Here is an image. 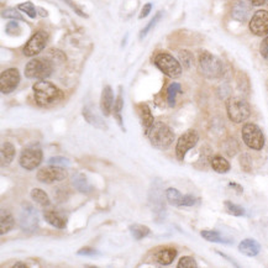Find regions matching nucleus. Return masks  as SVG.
Returning a JSON list of instances; mask_svg holds the SVG:
<instances>
[{
	"mask_svg": "<svg viewBox=\"0 0 268 268\" xmlns=\"http://www.w3.org/2000/svg\"><path fill=\"white\" fill-rule=\"evenodd\" d=\"M210 166H211L212 170L218 173H228L230 171L231 166L229 164V161L226 158H224L223 156H214L210 159Z\"/></svg>",
	"mask_w": 268,
	"mask_h": 268,
	"instance_id": "obj_21",
	"label": "nucleus"
},
{
	"mask_svg": "<svg viewBox=\"0 0 268 268\" xmlns=\"http://www.w3.org/2000/svg\"><path fill=\"white\" fill-rule=\"evenodd\" d=\"M259 52H261V56L263 57L264 60L268 61V36H266V37L263 38V41L261 42Z\"/></svg>",
	"mask_w": 268,
	"mask_h": 268,
	"instance_id": "obj_42",
	"label": "nucleus"
},
{
	"mask_svg": "<svg viewBox=\"0 0 268 268\" xmlns=\"http://www.w3.org/2000/svg\"><path fill=\"white\" fill-rule=\"evenodd\" d=\"M177 267L178 268H195V267H198V264L193 257L184 256V257H182L181 259H179L178 266Z\"/></svg>",
	"mask_w": 268,
	"mask_h": 268,
	"instance_id": "obj_36",
	"label": "nucleus"
},
{
	"mask_svg": "<svg viewBox=\"0 0 268 268\" xmlns=\"http://www.w3.org/2000/svg\"><path fill=\"white\" fill-rule=\"evenodd\" d=\"M35 100L40 106H48V105L59 103L63 99L62 90L59 89L52 83L40 79L32 85Z\"/></svg>",
	"mask_w": 268,
	"mask_h": 268,
	"instance_id": "obj_1",
	"label": "nucleus"
},
{
	"mask_svg": "<svg viewBox=\"0 0 268 268\" xmlns=\"http://www.w3.org/2000/svg\"><path fill=\"white\" fill-rule=\"evenodd\" d=\"M53 72V63L47 59H34L25 67V76L30 79H46Z\"/></svg>",
	"mask_w": 268,
	"mask_h": 268,
	"instance_id": "obj_6",
	"label": "nucleus"
},
{
	"mask_svg": "<svg viewBox=\"0 0 268 268\" xmlns=\"http://www.w3.org/2000/svg\"><path fill=\"white\" fill-rule=\"evenodd\" d=\"M15 157V147L13 143L4 142L2 146V165L9 166Z\"/></svg>",
	"mask_w": 268,
	"mask_h": 268,
	"instance_id": "obj_23",
	"label": "nucleus"
},
{
	"mask_svg": "<svg viewBox=\"0 0 268 268\" xmlns=\"http://www.w3.org/2000/svg\"><path fill=\"white\" fill-rule=\"evenodd\" d=\"M67 177V171L63 167H59V166H51L48 167L41 168L37 172V178L38 182L45 184H52L55 182H61Z\"/></svg>",
	"mask_w": 268,
	"mask_h": 268,
	"instance_id": "obj_11",
	"label": "nucleus"
},
{
	"mask_svg": "<svg viewBox=\"0 0 268 268\" xmlns=\"http://www.w3.org/2000/svg\"><path fill=\"white\" fill-rule=\"evenodd\" d=\"M137 113H139L140 121H141V125H142L143 132H145V135H147L154 124V119L151 113V109L148 108V105L140 104L139 106H137Z\"/></svg>",
	"mask_w": 268,
	"mask_h": 268,
	"instance_id": "obj_16",
	"label": "nucleus"
},
{
	"mask_svg": "<svg viewBox=\"0 0 268 268\" xmlns=\"http://www.w3.org/2000/svg\"><path fill=\"white\" fill-rule=\"evenodd\" d=\"M15 225L13 215L8 211H2V220H0V234L4 235L9 233Z\"/></svg>",
	"mask_w": 268,
	"mask_h": 268,
	"instance_id": "obj_25",
	"label": "nucleus"
},
{
	"mask_svg": "<svg viewBox=\"0 0 268 268\" xmlns=\"http://www.w3.org/2000/svg\"><path fill=\"white\" fill-rule=\"evenodd\" d=\"M20 83V73L18 68H9L2 72L0 76V90L3 94H9L18 88Z\"/></svg>",
	"mask_w": 268,
	"mask_h": 268,
	"instance_id": "obj_13",
	"label": "nucleus"
},
{
	"mask_svg": "<svg viewBox=\"0 0 268 268\" xmlns=\"http://www.w3.org/2000/svg\"><path fill=\"white\" fill-rule=\"evenodd\" d=\"M62 2L65 3V4H67L68 7H70L71 9L73 10V12L77 14V15H79V16H81V18H88L87 14H85L84 12H83V10L81 9V8H79L78 5H77L74 2H72V0H62Z\"/></svg>",
	"mask_w": 268,
	"mask_h": 268,
	"instance_id": "obj_40",
	"label": "nucleus"
},
{
	"mask_svg": "<svg viewBox=\"0 0 268 268\" xmlns=\"http://www.w3.org/2000/svg\"><path fill=\"white\" fill-rule=\"evenodd\" d=\"M14 268H19V267H23V268H26L27 266H26V264H25V263H21V262H18V263H15V264H14V266H13Z\"/></svg>",
	"mask_w": 268,
	"mask_h": 268,
	"instance_id": "obj_47",
	"label": "nucleus"
},
{
	"mask_svg": "<svg viewBox=\"0 0 268 268\" xmlns=\"http://www.w3.org/2000/svg\"><path fill=\"white\" fill-rule=\"evenodd\" d=\"M130 233H131L132 237L135 240H142L146 236H148L151 233L150 229L145 225H140V224H134V225L130 226Z\"/></svg>",
	"mask_w": 268,
	"mask_h": 268,
	"instance_id": "obj_27",
	"label": "nucleus"
},
{
	"mask_svg": "<svg viewBox=\"0 0 268 268\" xmlns=\"http://www.w3.org/2000/svg\"><path fill=\"white\" fill-rule=\"evenodd\" d=\"M153 63L162 73L170 78H178L182 74V65L172 55L161 52L153 57Z\"/></svg>",
	"mask_w": 268,
	"mask_h": 268,
	"instance_id": "obj_5",
	"label": "nucleus"
},
{
	"mask_svg": "<svg viewBox=\"0 0 268 268\" xmlns=\"http://www.w3.org/2000/svg\"><path fill=\"white\" fill-rule=\"evenodd\" d=\"M181 92H182V89H181V84H179V83H172V84L168 87L167 94H168V104H170V106H175L177 94Z\"/></svg>",
	"mask_w": 268,
	"mask_h": 268,
	"instance_id": "obj_32",
	"label": "nucleus"
},
{
	"mask_svg": "<svg viewBox=\"0 0 268 268\" xmlns=\"http://www.w3.org/2000/svg\"><path fill=\"white\" fill-rule=\"evenodd\" d=\"M31 198L32 200L38 203L40 205L48 206L49 204H51L48 195H47L46 192H43L42 189H40V188H34V189L31 190Z\"/></svg>",
	"mask_w": 268,
	"mask_h": 268,
	"instance_id": "obj_28",
	"label": "nucleus"
},
{
	"mask_svg": "<svg viewBox=\"0 0 268 268\" xmlns=\"http://www.w3.org/2000/svg\"><path fill=\"white\" fill-rule=\"evenodd\" d=\"M230 187H231V188H235V189L239 190V193H242V187H240L239 184H235V183H233V182H231V183H230Z\"/></svg>",
	"mask_w": 268,
	"mask_h": 268,
	"instance_id": "obj_46",
	"label": "nucleus"
},
{
	"mask_svg": "<svg viewBox=\"0 0 268 268\" xmlns=\"http://www.w3.org/2000/svg\"><path fill=\"white\" fill-rule=\"evenodd\" d=\"M72 184H73L74 188H76L78 192L84 193V194H88V193H90L93 190L92 186L88 183V179L85 178V176L82 175V173H76V175H73V177H72Z\"/></svg>",
	"mask_w": 268,
	"mask_h": 268,
	"instance_id": "obj_20",
	"label": "nucleus"
},
{
	"mask_svg": "<svg viewBox=\"0 0 268 268\" xmlns=\"http://www.w3.org/2000/svg\"><path fill=\"white\" fill-rule=\"evenodd\" d=\"M250 31L253 35L263 37L268 35V12L267 10H258L253 14L250 20Z\"/></svg>",
	"mask_w": 268,
	"mask_h": 268,
	"instance_id": "obj_14",
	"label": "nucleus"
},
{
	"mask_svg": "<svg viewBox=\"0 0 268 268\" xmlns=\"http://www.w3.org/2000/svg\"><path fill=\"white\" fill-rule=\"evenodd\" d=\"M147 136L151 145L158 150H167L175 141V132L162 121H157L153 124Z\"/></svg>",
	"mask_w": 268,
	"mask_h": 268,
	"instance_id": "obj_2",
	"label": "nucleus"
},
{
	"mask_svg": "<svg viewBox=\"0 0 268 268\" xmlns=\"http://www.w3.org/2000/svg\"><path fill=\"white\" fill-rule=\"evenodd\" d=\"M228 117L235 124H241L247 120L251 115V108L246 100L237 96H231L226 100Z\"/></svg>",
	"mask_w": 268,
	"mask_h": 268,
	"instance_id": "obj_4",
	"label": "nucleus"
},
{
	"mask_svg": "<svg viewBox=\"0 0 268 268\" xmlns=\"http://www.w3.org/2000/svg\"><path fill=\"white\" fill-rule=\"evenodd\" d=\"M18 9L21 10V12H24L26 15H29L31 19H35L36 16H37V9H36L35 5L32 4L31 2L23 3V4L19 5Z\"/></svg>",
	"mask_w": 268,
	"mask_h": 268,
	"instance_id": "obj_34",
	"label": "nucleus"
},
{
	"mask_svg": "<svg viewBox=\"0 0 268 268\" xmlns=\"http://www.w3.org/2000/svg\"><path fill=\"white\" fill-rule=\"evenodd\" d=\"M240 165H241V168L245 172H250L251 171V161L247 154H242V156L240 157Z\"/></svg>",
	"mask_w": 268,
	"mask_h": 268,
	"instance_id": "obj_41",
	"label": "nucleus"
},
{
	"mask_svg": "<svg viewBox=\"0 0 268 268\" xmlns=\"http://www.w3.org/2000/svg\"><path fill=\"white\" fill-rule=\"evenodd\" d=\"M151 9H152V4H151V3H147V4H146L145 7L142 8V10H141V14H140L139 19L146 18V16H147L148 14L151 13Z\"/></svg>",
	"mask_w": 268,
	"mask_h": 268,
	"instance_id": "obj_44",
	"label": "nucleus"
},
{
	"mask_svg": "<svg viewBox=\"0 0 268 268\" xmlns=\"http://www.w3.org/2000/svg\"><path fill=\"white\" fill-rule=\"evenodd\" d=\"M20 228L24 233H35L38 228V217L34 206L29 203L23 204L20 212Z\"/></svg>",
	"mask_w": 268,
	"mask_h": 268,
	"instance_id": "obj_10",
	"label": "nucleus"
},
{
	"mask_svg": "<svg viewBox=\"0 0 268 268\" xmlns=\"http://www.w3.org/2000/svg\"><path fill=\"white\" fill-rule=\"evenodd\" d=\"M248 14H250V9H248V7L244 2H237L236 4L234 5L233 18L236 19L237 21L245 23L248 18Z\"/></svg>",
	"mask_w": 268,
	"mask_h": 268,
	"instance_id": "obj_22",
	"label": "nucleus"
},
{
	"mask_svg": "<svg viewBox=\"0 0 268 268\" xmlns=\"http://www.w3.org/2000/svg\"><path fill=\"white\" fill-rule=\"evenodd\" d=\"M199 141V134L195 130L190 129L184 134L181 135L178 141H177L176 145V157L178 161H184V157H186L187 152L192 150Z\"/></svg>",
	"mask_w": 268,
	"mask_h": 268,
	"instance_id": "obj_9",
	"label": "nucleus"
},
{
	"mask_svg": "<svg viewBox=\"0 0 268 268\" xmlns=\"http://www.w3.org/2000/svg\"><path fill=\"white\" fill-rule=\"evenodd\" d=\"M162 14H164V13H162V12H158V13L156 14V15H154V18H152V20L150 21V23H148L147 25H146V26L142 29V31L140 32V38H143V37H145V36L147 35L148 32H150L151 30L153 29L154 26H156L157 23H158V21L161 20Z\"/></svg>",
	"mask_w": 268,
	"mask_h": 268,
	"instance_id": "obj_33",
	"label": "nucleus"
},
{
	"mask_svg": "<svg viewBox=\"0 0 268 268\" xmlns=\"http://www.w3.org/2000/svg\"><path fill=\"white\" fill-rule=\"evenodd\" d=\"M124 108V98H123V88H119V94H118V98L115 99V104H114V117L115 119L118 120L119 125L121 126V129H124L123 126V118H121V110H123Z\"/></svg>",
	"mask_w": 268,
	"mask_h": 268,
	"instance_id": "obj_26",
	"label": "nucleus"
},
{
	"mask_svg": "<svg viewBox=\"0 0 268 268\" xmlns=\"http://www.w3.org/2000/svg\"><path fill=\"white\" fill-rule=\"evenodd\" d=\"M43 218L53 228L66 229V226H67V218L59 211H55V210H45Z\"/></svg>",
	"mask_w": 268,
	"mask_h": 268,
	"instance_id": "obj_17",
	"label": "nucleus"
},
{
	"mask_svg": "<svg viewBox=\"0 0 268 268\" xmlns=\"http://www.w3.org/2000/svg\"><path fill=\"white\" fill-rule=\"evenodd\" d=\"M199 67L204 77L208 79L222 78L224 74V65L222 61L208 51H203L199 55Z\"/></svg>",
	"mask_w": 268,
	"mask_h": 268,
	"instance_id": "obj_3",
	"label": "nucleus"
},
{
	"mask_svg": "<svg viewBox=\"0 0 268 268\" xmlns=\"http://www.w3.org/2000/svg\"><path fill=\"white\" fill-rule=\"evenodd\" d=\"M43 158L42 148L40 143L34 142L25 147L20 154V166L26 171H34L41 165Z\"/></svg>",
	"mask_w": 268,
	"mask_h": 268,
	"instance_id": "obj_7",
	"label": "nucleus"
},
{
	"mask_svg": "<svg viewBox=\"0 0 268 268\" xmlns=\"http://www.w3.org/2000/svg\"><path fill=\"white\" fill-rule=\"evenodd\" d=\"M114 92H113L112 87L110 85H106L104 87L103 93H101V98H100V109L103 115L105 117H109L112 110H114Z\"/></svg>",
	"mask_w": 268,
	"mask_h": 268,
	"instance_id": "obj_15",
	"label": "nucleus"
},
{
	"mask_svg": "<svg viewBox=\"0 0 268 268\" xmlns=\"http://www.w3.org/2000/svg\"><path fill=\"white\" fill-rule=\"evenodd\" d=\"M239 251L242 255H246L248 257H255L261 251V246L258 242L253 239H246L242 240L239 245Z\"/></svg>",
	"mask_w": 268,
	"mask_h": 268,
	"instance_id": "obj_19",
	"label": "nucleus"
},
{
	"mask_svg": "<svg viewBox=\"0 0 268 268\" xmlns=\"http://www.w3.org/2000/svg\"><path fill=\"white\" fill-rule=\"evenodd\" d=\"M179 61L184 66V68L188 70V68L192 67L193 62H194V57H193V55L189 51L183 49V51H179Z\"/></svg>",
	"mask_w": 268,
	"mask_h": 268,
	"instance_id": "obj_35",
	"label": "nucleus"
},
{
	"mask_svg": "<svg viewBox=\"0 0 268 268\" xmlns=\"http://www.w3.org/2000/svg\"><path fill=\"white\" fill-rule=\"evenodd\" d=\"M47 40H48V35L45 31H37L36 34L32 35L23 49L25 56L34 57L40 53L46 47Z\"/></svg>",
	"mask_w": 268,
	"mask_h": 268,
	"instance_id": "obj_12",
	"label": "nucleus"
},
{
	"mask_svg": "<svg viewBox=\"0 0 268 268\" xmlns=\"http://www.w3.org/2000/svg\"><path fill=\"white\" fill-rule=\"evenodd\" d=\"M224 205H225L226 211H228L230 215H234V217H244L246 212L242 206L236 205V204H234L233 201L230 200L224 201Z\"/></svg>",
	"mask_w": 268,
	"mask_h": 268,
	"instance_id": "obj_31",
	"label": "nucleus"
},
{
	"mask_svg": "<svg viewBox=\"0 0 268 268\" xmlns=\"http://www.w3.org/2000/svg\"><path fill=\"white\" fill-rule=\"evenodd\" d=\"M77 253H78L79 256H95V255H98V252H96L94 248H90V247L82 248V250H79Z\"/></svg>",
	"mask_w": 268,
	"mask_h": 268,
	"instance_id": "obj_43",
	"label": "nucleus"
},
{
	"mask_svg": "<svg viewBox=\"0 0 268 268\" xmlns=\"http://www.w3.org/2000/svg\"><path fill=\"white\" fill-rule=\"evenodd\" d=\"M37 10L41 13V16H47V12H45V10H43V9H41V8H38Z\"/></svg>",
	"mask_w": 268,
	"mask_h": 268,
	"instance_id": "obj_48",
	"label": "nucleus"
},
{
	"mask_svg": "<svg viewBox=\"0 0 268 268\" xmlns=\"http://www.w3.org/2000/svg\"><path fill=\"white\" fill-rule=\"evenodd\" d=\"M242 140L251 150L259 151L264 146V136L262 130L253 123H246L241 129Z\"/></svg>",
	"mask_w": 268,
	"mask_h": 268,
	"instance_id": "obj_8",
	"label": "nucleus"
},
{
	"mask_svg": "<svg viewBox=\"0 0 268 268\" xmlns=\"http://www.w3.org/2000/svg\"><path fill=\"white\" fill-rule=\"evenodd\" d=\"M166 198H167L168 203L172 204V205L176 206H183V201H184V195L181 194L178 189H175V188H168L166 190Z\"/></svg>",
	"mask_w": 268,
	"mask_h": 268,
	"instance_id": "obj_24",
	"label": "nucleus"
},
{
	"mask_svg": "<svg viewBox=\"0 0 268 268\" xmlns=\"http://www.w3.org/2000/svg\"><path fill=\"white\" fill-rule=\"evenodd\" d=\"M5 32L8 35L12 36H16L21 34V27L16 21H10V23L7 24V27H5Z\"/></svg>",
	"mask_w": 268,
	"mask_h": 268,
	"instance_id": "obj_39",
	"label": "nucleus"
},
{
	"mask_svg": "<svg viewBox=\"0 0 268 268\" xmlns=\"http://www.w3.org/2000/svg\"><path fill=\"white\" fill-rule=\"evenodd\" d=\"M200 235L203 239H205L206 241H209V242H219V244H225V242H228V239L223 237L219 231L203 230L200 233Z\"/></svg>",
	"mask_w": 268,
	"mask_h": 268,
	"instance_id": "obj_29",
	"label": "nucleus"
},
{
	"mask_svg": "<svg viewBox=\"0 0 268 268\" xmlns=\"http://www.w3.org/2000/svg\"><path fill=\"white\" fill-rule=\"evenodd\" d=\"M177 253L178 252H177L176 248H171V247L161 248V250H158L156 253H154V259H156L157 263L162 264V266H168V264H171L173 261H175Z\"/></svg>",
	"mask_w": 268,
	"mask_h": 268,
	"instance_id": "obj_18",
	"label": "nucleus"
},
{
	"mask_svg": "<svg viewBox=\"0 0 268 268\" xmlns=\"http://www.w3.org/2000/svg\"><path fill=\"white\" fill-rule=\"evenodd\" d=\"M48 165L59 166V167H68V166L71 165V161L68 158H66V157L56 156V157H51V158L48 159Z\"/></svg>",
	"mask_w": 268,
	"mask_h": 268,
	"instance_id": "obj_38",
	"label": "nucleus"
},
{
	"mask_svg": "<svg viewBox=\"0 0 268 268\" xmlns=\"http://www.w3.org/2000/svg\"><path fill=\"white\" fill-rule=\"evenodd\" d=\"M83 117L85 118V120H87L90 125L96 126V128H100V129H106V126L104 125V121L101 120L99 117H96L94 113L90 112L88 108H85V109L83 110Z\"/></svg>",
	"mask_w": 268,
	"mask_h": 268,
	"instance_id": "obj_30",
	"label": "nucleus"
},
{
	"mask_svg": "<svg viewBox=\"0 0 268 268\" xmlns=\"http://www.w3.org/2000/svg\"><path fill=\"white\" fill-rule=\"evenodd\" d=\"M2 16H3V18H7V19H13V20L25 21L24 16L21 15V14L19 13V12H16L15 9H5V10H3Z\"/></svg>",
	"mask_w": 268,
	"mask_h": 268,
	"instance_id": "obj_37",
	"label": "nucleus"
},
{
	"mask_svg": "<svg viewBox=\"0 0 268 268\" xmlns=\"http://www.w3.org/2000/svg\"><path fill=\"white\" fill-rule=\"evenodd\" d=\"M248 2H250L253 7H261V5H263L264 3H266V0H248Z\"/></svg>",
	"mask_w": 268,
	"mask_h": 268,
	"instance_id": "obj_45",
	"label": "nucleus"
}]
</instances>
